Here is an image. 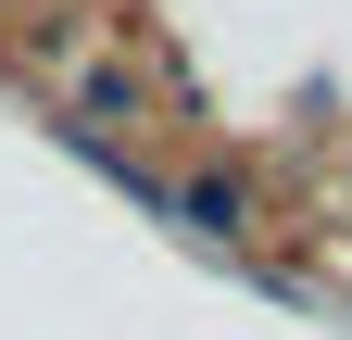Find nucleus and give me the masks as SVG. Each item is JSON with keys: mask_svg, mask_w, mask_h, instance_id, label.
I'll use <instances>...</instances> for the list:
<instances>
[{"mask_svg": "<svg viewBox=\"0 0 352 340\" xmlns=\"http://www.w3.org/2000/svg\"><path fill=\"white\" fill-rule=\"evenodd\" d=\"M176 215H189V227H214V240H239V215H252V202H239L227 177H189V189H176Z\"/></svg>", "mask_w": 352, "mask_h": 340, "instance_id": "obj_1", "label": "nucleus"}]
</instances>
